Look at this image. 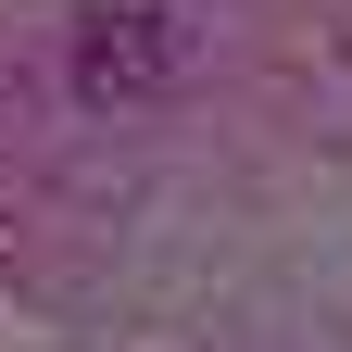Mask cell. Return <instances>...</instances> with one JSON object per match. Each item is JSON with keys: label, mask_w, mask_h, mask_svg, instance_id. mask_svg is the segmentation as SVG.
I'll list each match as a JSON object with an SVG mask.
<instances>
[{"label": "cell", "mask_w": 352, "mask_h": 352, "mask_svg": "<svg viewBox=\"0 0 352 352\" xmlns=\"http://www.w3.org/2000/svg\"><path fill=\"white\" fill-rule=\"evenodd\" d=\"M63 76H76L88 113H139V101H164V88L189 76V25H176L164 0H101V13H76Z\"/></svg>", "instance_id": "cell-1"}]
</instances>
